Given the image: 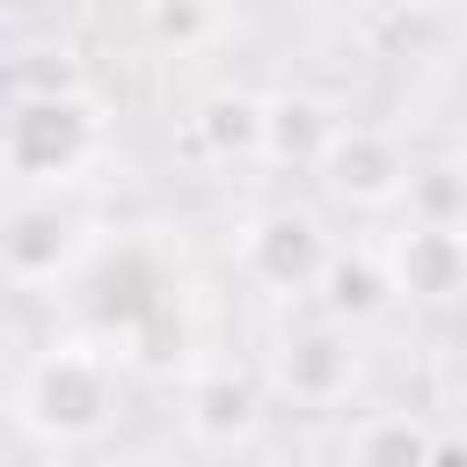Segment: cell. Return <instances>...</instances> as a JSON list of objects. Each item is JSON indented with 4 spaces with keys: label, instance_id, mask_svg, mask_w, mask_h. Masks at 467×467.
<instances>
[{
    "label": "cell",
    "instance_id": "6da1fadb",
    "mask_svg": "<svg viewBox=\"0 0 467 467\" xmlns=\"http://www.w3.org/2000/svg\"><path fill=\"white\" fill-rule=\"evenodd\" d=\"M109 124H102V102L88 88H66V95H15L7 124H0V161L22 190H66L95 168Z\"/></svg>",
    "mask_w": 467,
    "mask_h": 467
},
{
    "label": "cell",
    "instance_id": "7a4b0ae2",
    "mask_svg": "<svg viewBox=\"0 0 467 467\" xmlns=\"http://www.w3.org/2000/svg\"><path fill=\"white\" fill-rule=\"evenodd\" d=\"M109 409H117V372L88 343H51L15 379V416L44 445H88L109 423Z\"/></svg>",
    "mask_w": 467,
    "mask_h": 467
},
{
    "label": "cell",
    "instance_id": "3957f363",
    "mask_svg": "<svg viewBox=\"0 0 467 467\" xmlns=\"http://www.w3.org/2000/svg\"><path fill=\"white\" fill-rule=\"evenodd\" d=\"M234 263H241V277H255L277 299H314L328 263H336V241L321 234V219L306 204H263V212L241 219Z\"/></svg>",
    "mask_w": 467,
    "mask_h": 467
},
{
    "label": "cell",
    "instance_id": "277c9868",
    "mask_svg": "<svg viewBox=\"0 0 467 467\" xmlns=\"http://www.w3.org/2000/svg\"><path fill=\"white\" fill-rule=\"evenodd\" d=\"M358 372H365L358 336H350V321H336V314H306V321H292V328L270 336V387H277L285 401H299V409H336V401H350Z\"/></svg>",
    "mask_w": 467,
    "mask_h": 467
},
{
    "label": "cell",
    "instance_id": "5b68a950",
    "mask_svg": "<svg viewBox=\"0 0 467 467\" xmlns=\"http://www.w3.org/2000/svg\"><path fill=\"white\" fill-rule=\"evenodd\" d=\"M409 175H416L409 146L387 124H358V117H343V131H336V146L321 161V190L336 204H350V212H394V204H409Z\"/></svg>",
    "mask_w": 467,
    "mask_h": 467
},
{
    "label": "cell",
    "instance_id": "8992f818",
    "mask_svg": "<svg viewBox=\"0 0 467 467\" xmlns=\"http://www.w3.org/2000/svg\"><path fill=\"white\" fill-rule=\"evenodd\" d=\"M379 255H387L394 299H409V306H452V299H467V226L401 219L379 241Z\"/></svg>",
    "mask_w": 467,
    "mask_h": 467
},
{
    "label": "cell",
    "instance_id": "52a82bcc",
    "mask_svg": "<svg viewBox=\"0 0 467 467\" xmlns=\"http://www.w3.org/2000/svg\"><path fill=\"white\" fill-rule=\"evenodd\" d=\"M255 423H263V379H255V372H241V365H204V372L182 379V431H190V445L234 452V445L255 438Z\"/></svg>",
    "mask_w": 467,
    "mask_h": 467
},
{
    "label": "cell",
    "instance_id": "ba28073f",
    "mask_svg": "<svg viewBox=\"0 0 467 467\" xmlns=\"http://www.w3.org/2000/svg\"><path fill=\"white\" fill-rule=\"evenodd\" d=\"M73 255H80V226L58 212V197H15V212H7V226H0V263H7V277H15L22 292H36V285H58V277L73 270Z\"/></svg>",
    "mask_w": 467,
    "mask_h": 467
},
{
    "label": "cell",
    "instance_id": "9c48e42d",
    "mask_svg": "<svg viewBox=\"0 0 467 467\" xmlns=\"http://www.w3.org/2000/svg\"><path fill=\"white\" fill-rule=\"evenodd\" d=\"M336 131H343L336 102H321V95H306V88H285V95H270V117H263V168L321 175Z\"/></svg>",
    "mask_w": 467,
    "mask_h": 467
},
{
    "label": "cell",
    "instance_id": "30bf717a",
    "mask_svg": "<svg viewBox=\"0 0 467 467\" xmlns=\"http://www.w3.org/2000/svg\"><path fill=\"white\" fill-rule=\"evenodd\" d=\"M343 467H438V431L416 409H365L343 431Z\"/></svg>",
    "mask_w": 467,
    "mask_h": 467
},
{
    "label": "cell",
    "instance_id": "8fae6325",
    "mask_svg": "<svg viewBox=\"0 0 467 467\" xmlns=\"http://www.w3.org/2000/svg\"><path fill=\"white\" fill-rule=\"evenodd\" d=\"M263 117H270V95L219 88V95L190 117L197 153H204V161H263Z\"/></svg>",
    "mask_w": 467,
    "mask_h": 467
},
{
    "label": "cell",
    "instance_id": "7c38bea8",
    "mask_svg": "<svg viewBox=\"0 0 467 467\" xmlns=\"http://www.w3.org/2000/svg\"><path fill=\"white\" fill-rule=\"evenodd\" d=\"M321 314H336V321H365V314H379L387 299H394V277H387V255L379 248H336V263H328V277H321Z\"/></svg>",
    "mask_w": 467,
    "mask_h": 467
},
{
    "label": "cell",
    "instance_id": "4fadbf2b",
    "mask_svg": "<svg viewBox=\"0 0 467 467\" xmlns=\"http://www.w3.org/2000/svg\"><path fill=\"white\" fill-rule=\"evenodd\" d=\"M409 219L467 226V161H452V153L416 161V175H409Z\"/></svg>",
    "mask_w": 467,
    "mask_h": 467
},
{
    "label": "cell",
    "instance_id": "5bb4252c",
    "mask_svg": "<svg viewBox=\"0 0 467 467\" xmlns=\"http://www.w3.org/2000/svg\"><path fill=\"white\" fill-rule=\"evenodd\" d=\"M146 29L168 51H197L219 29V0H146Z\"/></svg>",
    "mask_w": 467,
    "mask_h": 467
},
{
    "label": "cell",
    "instance_id": "9a60e30c",
    "mask_svg": "<svg viewBox=\"0 0 467 467\" xmlns=\"http://www.w3.org/2000/svg\"><path fill=\"white\" fill-rule=\"evenodd\" d=\"M372 7H394V15H423V7H438V0H372Z\"/></svg>",
    "mask_w": 467,
    "mask_h": 467
},
{
    "label": "cell",
    "instance_id": "2e32d148",
    "mask_svg": "<svg viewBox=\"0 0 467 467\" xmlns=\"http://www.w3.org/2000/svg\"><path fill=\"white\" fill-rule=\"evenodd\" d=\"M255 467H306V460H292V452H263Z\"/></svg>",
    "mask_w": 467,
    "mask_h": 467
}]
</instances>
